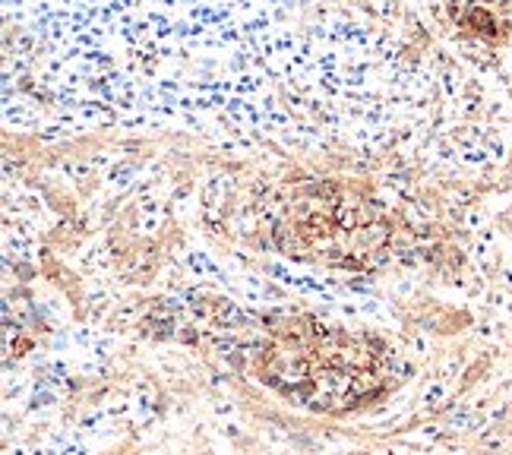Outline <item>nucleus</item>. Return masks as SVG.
Here are the masks:
<instances>
[{
	"label": "nucleus",
	"mask_w": 512,
	"mask_h": 455,
	"mask_svg": "<svg viewBox=\"0 0 512 455\" xmlns=\"http://www.w3.org/2000/svg\"><path fill=\"white\" fill-rule=\"evenodd\" d=\"M260 364L266 383L317 411L358 408L383 383L380 354L367 339L310 320H291L285 329H275Z\"/></svg>",
	"instance_id": "1"
}]
</instances>
